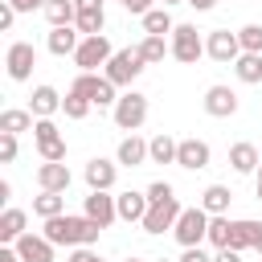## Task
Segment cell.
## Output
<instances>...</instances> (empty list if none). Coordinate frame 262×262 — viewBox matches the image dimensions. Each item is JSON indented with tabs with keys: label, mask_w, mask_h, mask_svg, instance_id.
Masks as SVG:
<instances>
[{
	"label": "cell",
	"mask_w": 262,
	"mask_h": 262,
	"mask_svg": "<svg viewBox=\"0 0 262 262\" xmlns=\"http://www.w3.org/2000/svg\"><path fill=\"white\" fill-rule=\"evenodd\" d=\"M33 66H37V49H33V41H12L8 53H4V70H8V78H12V82H29V78H33Z\"/></svg>",
	"instance_id": "cell-9"
},
{
	"label": "cell",
	"mask_w": 262,
	"mask_h": 262,
	"mask_svg": "<svg viewBox=\"0 0 262 262\" xmlns=\"http://www.w3.org/2000/svg\"><path fill=\"white\" fill-rule=\"evenodd\" d=\"M66 262H106L98 250H90V246H78V250H70V258Z\"/></svg>",
	"instance_id": "cell-39"
},
{
	"label": "cell",
	"mask_w": 262,
	"mask_h": 262,
	"mask_svg": "<svg viewBox=\"0 0 262 262\" xmlns=\"http://www.w3.org/2000/svg\"><path fill=\"white\" fill-rule=\"evenodd\" d=\"M176 196V188L168 184V180H156V184H147V201L156 205V201H172Z\"/></svg>",
	"instance_id": "cell-37"
},
{
	"label": "cell",
	"mask_w": 262,
	"mask_h": 262,
	"mask_svg": "<svg viewBox=\"0 0 262 262\" xmlns=\"http://www.w3.org/2000/svg\"><path fill=\"white\" fill-rule=\"evenodd\" d=\"M29 111H33V119H53V115L61 111V94H57L53 86H37V90H33Z\"/></svg>",
	"instance_id": "cell-23"
},
{
	"label": "cell",
	"mask_w": 262,
	"mask_h": 262,
	"mask_svg": "<svg viewBox=\"0 0 262 262\" xmlns=\"http://www.w3.org/2000/svg\"><path fill=\"white\" fill-rule=\"evenodd\" d=\"M160 4H164V8H172V4H188V0H160Z\"/></svg>",
	"instance_id": "cell-51"
},
{
	"label": "cell",
	"mask_w": 262,
	"mask_h": 262,
	"mask_svg": "<svg viewBox=\"0 0 262 262\" xmlns=\"http://www.w3.org/2000/svg\"><path fill=\"white\" fill-rule=\"evenodd\" d=\"M0 201H4V205L12 201V184H8V180H0Z\"/></svg>",
	"instance_id": "cell-47"
},
{
	"label": "cell",
	"mask_w": 262,
	"mask_h": 262,
	"mask_svg": "<svg viewBox=\"0 0 262 262\" xmlns=\"http://www.w3.org/2000/svg\"><path fill=\"white\" fill-rule=\"evenodd\" d=\"M254 192H258V201H262V168L254 172Z\"/></svg>",
	"instance_id": "cell-49"
},
{
	"label": "cell",
	"mask_w": 262,
	"mask_h": 262,
	"mask_svg": "<svg viewBox=\"0 0 262 262\" xmlns=\"http://www.w3.org/2000/svg\"><path fill=\"white\" fill-rule=\"evenodd\" d=\"M86 184H90V192H111L115 188V180H119V160H102V156H94V160H86Z\"/></svg>",
	"instance_id": "cell-12"
},
{
	"label": "cell",
	"mask_w": 262,
	"mask_h": 262,
	"mask_svg": "<svg viewBox=\"0 0 262 262\" xmlns=\"http://www.w3.org/2000/svg\"><path fill=\"white\" fill-rule=\"evenodd\" d=\"M143 57H139V49H115V57L106 61V70H102V78H111L115 86H127L131 90V82L143 74Z\"/></svg>",
	"instance_id": "cell-5"
},
{
	"label": "cell",
	"mask_w": 262,
	"mask_h": 262,
	"mask_svg": "<svg viewBox=\"0 0 262 262\" xmlns=\"http://www.w3.org/2000/svg\"><path fill=\"white\" fill-rule=\"evenodd\" d=\"M70 168L66 164H41L37 168V184H41V192H66L70 188Z\"/></svg>",
	"instance_id": "cell-21"
},
{
	"label": "cell",
	"mask_w": 262,
	"mask_h": 262,
	"mask_svg": "<svg viewBox=\"0 0 262 262\" xmlns=\"http://www.w3.org/2000/svg\"><path fill=\"white\" fill-rule=\"evenodd\" d=\"M78 45H82V33H78L74 25H66V29H49V37H45V49H49L53 57H74Z\"/></svg>",
	"instance_id": "cell-16"
},
{
	"label": "cell",
	"mask_w": 262,
	"mask_h": 262,
	"mask_svg": "<svg viewBox=\"0 0 262 262\" xmlns=\"http://www.w3.org/2000/svg\"><path fill=\"white\" fill-rule=\"evenodd\" d=\"M209 160H213V147L205 143V139H180V147H176V164L180 168H188V172H201V168H209Z\"/></svg>",
	"instance_id": "cell-13"
},
{
	"label": "cell",
	"mask_w": 262,
	"mask_h": 262,
	"mask_svg": "<svg viewBox=\"0 0 262 262\" xmlns=\"http://www.w3.org/2000/svg\"><path fill=\"white\" fill-rule=\"evenodd\" d=\"M0 262H20V254H16V246H0Z\"/></svg>",
	"instance_id": "cell-45"
},
{
	"label": "cell",
	"mask_w": 262,
	"mask_h": 262,
	"mask_svg": "<svg viewBox=\"0 0 262 262\" xmlns=\"http://www.w3.org/2000/svg\"><path fill=\"white\" fill-rule=\"evenodd\" d=\"M180 213H184V209H180V201H176V196H172V201H156L139 225H143V233H172V229H176V221H180Z\"/></svg>",
	"instance_id": "cell-10"
},
{
	"label": "cell",
	"mask_w": 262,
	"mask_h": 262,
	"mask_svg": "<svg viewBox=\"0 0 262 262\" xmlns=\"http://www.w3.org/2000/svg\"><path fill=\"white\" fill-rule=\"evenodd\" d=\"M180 262H213V254H205L201 246H188V250L180 254Z\"/></svg>",
	"instance_id": "cell-41"
},
{
	"label": "cell",
	"mask_w": 262,
	"mask_h": 262,
	"mask_svg": "<svg viewBox=\"0 0 262 262\" xmlns=\"http://www.w3.org/2000/svg\"><path fill=\"white\" fill-rule=\"evenodd\" d=\"M205 53H209L213 61H221V66H233V61L242 57V41H237V33H229V29H213V33L205 37Z\"/></svg>",
	"instance_id": "cell-11"
},
{
	"label": "cell",
	"mask_w": 262,
	"mask_h": 262,
	"mask_svg": "<svg viewBox=\"0 0 262 262\" xmlns=\"http://www.w3.org/2000/svg\"><path fill=\"white\" fill-rule=\"evenodd\" d=\"M78 8H102V0H74Z\"/></svg>",
	"instance_id": "cell-48"
},
{
	"label": "cell",
	"mask_w": 262,
	"mask_h": 262,
	"mask_svg": "<svg viewBox=\"0 0 262 262\" xmlns=\"http://www.w3.org/2000/svg\"><path fill=\"white\" fill-rule=\"evenodd\" d=\"M25 225H29L25 209H12V205H8V209L0 213V242H4V246H16V242H20L25 233H29Z\"/></svg>",
	"instance_id": "cell-19"
},
{
	"label": "cell",
	"mask_w": 262,
	"mask_h": 262,
	"mask_svg": "<svg viewBox=\"0 0 262 262\" xmlns=\"http://www.w3.org/2000/svg\"><path fill=\"white\" fill-rule=\"evenodd\" d=\"M147 147H151V164H176V147H180V139H172L168 131H160L156 139H147Z\"/></svg>",
	"instance_id": "cell-30"
},
{
	"label": "cell",
	"mask_w": 262,
	"mask_h": 262,
	"mask_svg": "<svg viewBox=\"0 0 262 262\" xmlns=\"http://www.w3.org/2000/svg\"><path fill=\"white\" fill-rule=\"evenodd\" d=\"M16 254H20V262H53V242L45 233H25L16 242Z\"/></svg>",
	"instance_id": "cell-17"
},
{
	"label": "cell",
	"mask_w": 262,
	"mask_h": 262,
	"mask_svg": "<svg viewBox=\"0 0 262 262\" xmlns=\"http://www.w3.org/2000/svg\"><path fill=\"white\" fill-rule=\"evenodd\" d=\"M258 262H262V258H258Z\"/></svg>",
	"instance_id": "cell-54"
},
{
	"label": "cell",
	"mask_w": 262,
	"mask_h": 262,
	"mask_svg": "<svg viewBox=\"0 0 262 262\" xmlns=\"http://www.w3.org/2000/svg\"><path fill=\"white\" fill-rule=\"evenodd\" d=\"M33 213H37L41 221L61 217V213H66V192H41V196H33Z\"/></svg>",
	"instance_id": "cell-31"
},
{
	"label": "cell",
	"mask_w": 262,
	"mask_h": 262,
	"mask_svg": "<svg viewBox=\"0 0 262 262\" xmlns=\"http://www.w3.org/2000/svg\"><path fill=\"white\" fill-rule=\"evenodd\" d=\"M201 106H205V115H213V119H229V115H237V94H233L229 86H209L205 98H201Z\"/></svg>",
	"instance_id": "cell-14"
},
{
	"label": "cell",
	"mask_w": 262,
	"mask_h": 262,
	"mask_svg": "<svg viewBox=\"0 0 262 262\" xmlns=\"http://www.w3.org/2000/svg\"><path fill=\"white\" fill-rule=\"evenodd\" d=\"M98 233H102V225L90 221L86 213H82V217L61 213V217H49V221H45V237H49L53 246H70V250H78V246H94Z\"/></svg>",
	"instance_id": "cell-1"
},
{
	"label": "cell",
	"mask_w": 262,
	"mask_h": 262,
	"mask_svg": "<svg viewBox=\"0 0 262 262\" xmlns=\"http://www.w3.org/2000/svg\"><path fill=\"white\" fill-rule=\"evenodd\" d=\"M115 160H119V164H127V168H139V164H147V160H151V147H147V139H139V135H127V139L119 143Z\"/></svg>",
	"instance_id": "cell-20"
},
{
	"label": "cell",
	"mask_w": 262,
	"mask_h": 262,
	"mask_svg": "<svg viewBox=\"0 0 262 262\" xmlns=\"http://www.w3.org/2000/svg\"><path fill=\"white\" fill-rule=\"evenodd\" d=\"M237 41H242V53H262V25H242Z\"/></svg>",
	"instance_id": "cell-36"
},
{
	"label": "cell",
	"mask_w": 262,
	"mask_h": 262,
	"mask_svg": "<svg viewBox=\"0 0 262 262\" xmlns=\"http://www.w3.org/2000/svg\"><path fill=\"white\" fill-rule=\"evenodd\" d=\"M229 201H233V192H229L225 184H209V188L201 192V209H205L209 217H225V213H229Z\"/></svg>",
	"instance_id": "cell-25"
},
{
	"label": "cell",
	"mask_w": 262,
	"mask_h": 262,
	"mask_svg": "<svg viewBox=\"0 0 262 262\" xmlns=\"http://www.w3.org/2000/svg\"><path fill=\"white\" fill-rule=\"evenodd\" d=\"M111 57H115V45L106 41V33H98V37H82V45H78V53H74V66H78L82 74H94L98 66L106 70Z\"/></svg>",
	"instance_id": "cell-4"
},
{
	"label": "cell",
	"mask_w": 262,
	"mask_h": 262,
	"mask_svg": "<svg viewBox=\"0 0 262 262\" xmlns=\"http://www.w3.org/2000/svg\"><path fill=\"white\" fill-rule=\"evenodd\" d=\"M258 229H262V221H229V246L225 250H254V242H258Z\"/></svg>",
	"instance_id": "cell-22"
},
{
	"label": "cell",
	"mask_w": 262,
	"mask_h": 262,
	"mask_svg": "<svg viewBox=\"0 0 262 262\" xmlns=\"http://www.w3.org/2000/svg\"><path fill=\"white\" fill-rule=\"evenodd\" d=\"M127 262H139V258H127Z\"/></svg>",
	"instance_id": "cell-53"
},
{
	"label": "cell",
	"mask_w": 262,
	"mask_h": 262,
	"mask_svg": "<svg viewBox=\"0 0 262 262\" xmlns=\"http://www.w3.org/2000/svg\"><path fill=\"white\" fill-rule=\"evenodd\" d=\"M115 205H119V221H143V217H147V209H151L147 192H135V188L119 192V196H115Z\"/></svg>",
	"instance_id": "cell-18"
},
{
	"label": "cell",
	"mask_w": 262,
	"mask_h": 262,
	"mask_svg": "<svg viewBox=\"0 0 262 262\" xmlns=\"http://www.w3.org/2000/svg\"><path fill=\"white\" fill-rule=\"evenodd\" d=\"M233 74H237V82L258 86V82H262V53H242V57L233 61Z\"/></svg>",
	"instance_id": "cell-28"
},
{
	"label": "cell",
	"mask_w": 262,
	"mask_h": 262,
	"mask_svg": "<svg viewBox=\"0 0 262 262\" xmlns=\"http://www.w3.org/2000/svg\"><path fill=\"white\" fill-rule=\"evenodd\" d=\"M254 250H258V258H262V229H258V242H254Z\"/></svg>",
	"instance_id": "cell-50"
},
{
	"label": "cell",
	"mask_w": 262,
	"mask_h": 262,
	"mask_svg": "<svg viewBox=\"0 0 262 262\" xmlns=\"http://www.w3.org/2000/svg\"><path fill=\"white\" fill-rule=\"evenodd\" d=\"M156 262H172V258H156Z\"/></svg>",
	"instance_id": "cell-52"
},
{
	"label": "cell",
	"mask_w": 262,
	"mask_h": 262,
	"mask_svg": "<svg viewBox=\"0 0 262 262\" xmlns=\"http://www.w3.org/2000/svg\"><path fill=\"white\" fill-rule=\"evenodd\" d=\"M119 4H123L127 12H135V16H147V12H151V0H119Z\"/></svg>",
	"instance_id": "cell-42"
},
{
	"label": "cell",
	"mask_w": 262,
	"mask_h": 262,
	"mask_svg": "<svg viewBox=\"0 0 262 262\" xmlns=\"http://www.w3.org/2000/svg\"><path fill=\"white\" fill-rule=\"evenodd\" d=\"M209 213L201 209V205H192V209H184L180 213V221H176V229H172V237L180 242V250H188V246H201L205 237H209Z\"/></svg>",
	"instance_id": "cell-3"
},
{
	"label": "cell",
	"mask_w": 262,
	"mask_h": 262,
	"mask_svg": "<svg viewBox=\"0 0 262 262\" xmlns=\"http://www.w3.org/2000/svg\"><path fill=\"white\" fill-rule=\"evenodd\" d=\"M102 25H106V12H102V8H78L74 29H78L82 37H98V33H102Z\"/></svg>",
	"instance_id": "cell-32"
},
{
	"label": "cell",
	"mask_w": 262,
	"mask_h": 262,
	"mask_svg": "<svg viewBox=\"0 0 262 262\" xmlns=\"http://www.w3.org/2000/svg\"><path fill=\"white\" fill-rule=\"evenodd\" d=\"M8 4H12L16 12H33V8H45L49 0H8Z\"/></svg>",
	"instance_id": "cell-43"
},
{
	"label": "cell",
	"mask_w": 262,
	"mask_h": 262,
	"mask_svg": "<svg viewBox=\"0 0 262 262\" xmlns=\"http://www.w3.org/2000/svg\"><path fill=\"white\" fill-rule=\"evenodd\" d=\"M168 45H172V57H176V61H184V66H196V61L205 57V41H201L196 25H176Z\"/></svg>",
	"instance_id": "cell-8"
},
{
	"label": "cell",
	"mask_w": 262,
	"mask_h": 262,
	"mask_svg": "<svg viewBox=\"0 0 262 262\" xmlns=\"http://www.w3.org/2000/svg\"><path fill=\"white\" fill-rule=\"evenodd\" d=\"M37 127V119H33V111H20V106H8L4 115H0V131H8V135H20V131H33Z\"/></svg>",
	"instance_id": "cell-27"
},
{
	"label": "cell",
	"mask_w": 262,
	"mask_h": 262,
	"mask_svg": "<svg viewBox=\"0 0 262 262\" xmlns=\"http://www.w3.org/2000/svg\"><path fill=\"white\" fill-rule=\"evenodd\" d=\"M172 29H176V20H172L168 8H151V12L143 16V33H147V37H172Z\"/></svg>",
	"instance_id": "cell-29"
},
{
	"label": "cell",
	"mask_w": 262,
	"mask_h": 262,
	"mask_svg": "<svg viewBox=\"0 0 262 262\" xmlns=\"http://www.w3.org/2000/svg\"><path fill=\"white\" fill-rule=\"evenodd\" d=\"M16 16H20V12H16V8H12V4H8V0H4V4H0V29H4V33H8V29H12V25H16Z\"/></svg>",
	"instance_id": "cell-40"
},
{
	"label": "cell",
	"mask_w": 262,
	"mask_h": 262,
	"mask_svg": "<svg viewBox=\"0 0 262 262\" xmlns=\"http://www.w3.org/2000/svg\"><path fill=\"white\" fill-rule=\"evenodd\" d=\"M74 90L86 94L98 111H115V102H119V94H115L119 86H115L111 78H102V74H78V78H74Z\"/></svg>",
	"instance_id": "cell-6"
},
{
	"label": "cell",
	"mask_w": 262,
	"mask_h": 262,
	"mask_svg": "<svg viewBox=\"0 0 262 262\" xmlns=\"http://www.w3.org/2000/svg\"><path fill=\"white\" fill-rule=\"evenodd\" d=\"M111 119H115V127H119V131H131V135H135V131L147 123V94H139V90L119 94V102H115Z\"/></svg>",
	"instance_id": "cell-2"
},
{
	"label": "cell",
	"mask_w": 262,
	"mask_h": 262,
	"mask_svg": "<svg viewBox=\"0 0 262 262\" xmlns=\"http://www.w3.org/2000/svg\"><path fill=\"white\" fill-rule=\"evenodd\" d=\"M90 106H94V102H90L86 94H78L74 86H70V90H66V98H61V111H66V119H86V115H90Z\"/></svg>",
	"instance_id": "cell-34"
},
{
	"label": "cell",
	"mask_w": 262,
	"mask_h": 262,
	"mask_svg": "<svg viewBox=\"0 0 262 262\" xmlns=\"http://www.w3.org/2000/svg\"><path fill=\"white\" fill-rule=\"evenodd\" d=\"M213 262H242V254H237V250H217Z\"/></svg>",
	"instance_id": "cell-44"
},
{
	"label": "cell",
	"mask_w": 262,
	"mask_h": 262,
	"mask_svg": "<svg viewBox=\"0 0 262 262\" xmlns=\"http://www.w3.org/2000/svg\"><path fill=\"white\" fill-rule=\"evenodd\" d=\"M82 213H86L90 221H98L102 229H111V225L119 221V205H115V196H111V192H90Z\"/></svg>",
	"instance_id": "cell-15"
},
{
	"label": "cell",
	"mask_w": 262,
	"mask_h": 262,
	"mask_svg": "<svg viewBox=\"0 0 262 262\" xmlns=\"http://www.w3.org/2000/svg\"><path fill=\"white\" fill-rule=\"evenodd\" d=\"M0 160L4 164L16 160V135H8V131H0Z\"/></svg>",
	"instance_id": "cell-38"
},
{
	"label": "cell",
	"mask_w": 262,
	"mask_h": 262,
	"mask_svg": "<svg viewBox=\"0 0 262 262\" xmlns=\"http://www.w3.org/2000/svg\"><path fill=\"white\" fill-rule=\"evenodd\" d=\"M33 143H37V151H41L45 164H61V160H66V135L57 131L53 119H37V127H33Z\"/></svg>",
	"instance_id": "cell-7"
},
{
	"label": "cell",
	"mask_w": 262,
	"mask_h": 262,
	"mask_svg": "<svg viewBox=\"0 0 262 262\" xmlns=\"http://www.w3.org/2000/svg\"><path fill=\"white\" fill-rule=\"evenodd\" d=\"M41 12H45V20H49L53 29H66V25L78 20V4H74V0H49Z\"/></svg>",
	"instance_id": "cell-26"
},
{
	"label": "cell",
	"mask_w": 262,
	"mask_h": 262,
	"mask_svg": "<svg viewBox=\"0 0 262 262\" xmlns=\"http://www.w3.org/2000/svg\"><path fill=\"white\" fill-rule=\"evenodd\" d=\"M213 250H225L229 246V217H213L209 221V237H205Z\"/></svg>",
	"instance_id": "cell-35"
},
{
	"label": "cell",
	"mask_w": 262,
	"mask_h": 262,
	"mask_svg": "<svg viewBox=\"0 0 262 262\" xmlns=\"http://www.w3.org/2000/svg\"><path fill=\"white\" fill-rule=\"evenodd\" d=\"M196 12H209V8H217V0H188Z\"/></svg>",
	"instance_id": "cell-46"
},
{
	"label": "cell",
	"mask_w": 262,
	"mask_h": 262,
	"mask_svg": "<svg viewBox=\"0 0 262 262\" xmlns=\"http://www.w3.org/2000/svg\"><path fill=\"white\" fill-rule=\"evenodd\" d=\"M135 49H139V57H143L147 66H160L164 57H172V45H168L164 37H143V41H139Z\"/></svg>",
	"instance_id": "cell-33"
},
{
	"label": "cell",
	"mask_w": 262,
	"mask_h": 262,
	"mask_svg": "<svg viewBox=\"0 0 262 262\" xmlns=\"http://www.w3.org/2000/svg\"><path fill=\"white\" fill-rule=\"evenodd\" d=\"M229 168H233V172H242V176L258 172V168H262L258 147H254V143H246V139H242V143H233V147H229Z\"/></svg>",
	"instance_id": "cell-24"
}]
</instances>
